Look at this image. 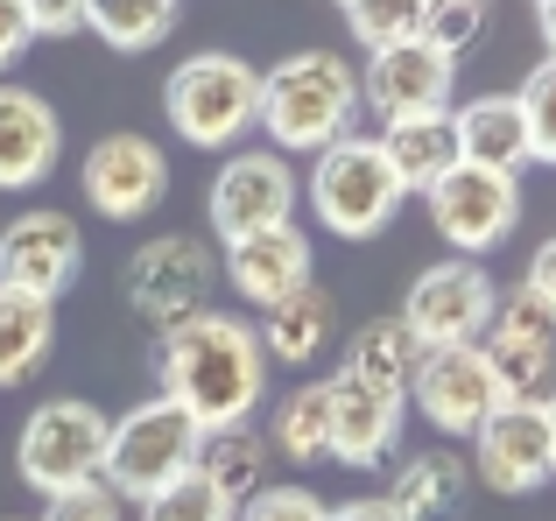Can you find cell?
<instances>
[{"mask_svg": "<svg viewBox=\"0 0 556 521\" xmlns=\"http://www.w3.org/2000/svg\"><path fill=\"white\" fill-rule=\"evenodd\" d=\"M163 395L198 430L254 423V402L268 395V345L247 317L198 310L163 339Z\"/></svg>", "mask_w": 556, "mask_h": 521, "instance_id": "cell-1", "label": "cell"}, {"mask_svg": "<svg viewBox=\"0 0 556 521\" xmlns=\"http://www.w3.org/2000/svg\"><path fill=\"white\" fill-rule=\"evenodd\" d=\"M359 120V71L339 50H296L261 78V120L275 155H325Z\"/></svg>", "mask_w": 556, "mask_h": 521, "instance_id": "cell-2", "label": "cell"}, {"mask_svg": "<svg viewBox=\"0 0 556 521\" xmlns=\"http://www.w3.org/2000/svg\"><path fill=\"white\" fill-rule=\"evenodd\" d=\"M163 113L190 149H232L261 120V71L232 50H198L169 71Z\"/></svg>", "mask_w": 556, "mask_h": 521, "instance_id": "cell-3", "label": "cell"}, {"mask_svg": "<svg viewBox=\"0 0 556 521\" xmlns=\"http://www.w3.org/2000/svg\"><path fill=\"white\" fill-rule=\"evenodd\" d=\"M303 198H311L317 226L339 240H374L394 226V212H402V183H394L388 155H380L374 135H345L331 141L325 155L311 163V177H303Z\"/></svg>", "mask_w": 556, "mask_h": 521, "instance_id": "cell-4", "label": "cell"}, {"mask_svg": "<svg viewBox=\"0 0 556 521\" xmlns=\"http://www.w3.org/2000/svg\"><path fill=\"white\" fill-rule=\"evenodd\" d=\"M106 437H113V416L99 402H78V395H56V402H36L14 437V472L36 486L42 500L71 494V486H92L106 472Z\"/></svg>", "mask_w": 556, "mask_h": 521, "instance_id": "cell-5", "label": "cell"}, {"mask_svg": "<svg viewBox=\"0 0 556 521\" xmlns=\"http://www.w3.org/2000/svg\"><path fill=\"white\" fill-rule=\"evenodd\" d=\"M198 444H204V430L190 423V416H184L169 395L135 402L127 416H113V437H106V472H99V480H106L121 500H135V508H141V500H149V494H163L169 480L198 472Z\"/></svg>", "mask_w": 556, "mask_h": 521, "instance_id": "cell-6", "label": "cell"}, {"mask_svg": "<svg viewBox=\"0 0 556 521\" xmlns=\"http://www.w3.org/2000/svg\"><path fill=\"white\" fill-rule=\"evenodd\" d=\"M121 289H127V310L169 339V331L190 325L198 310H212V303H204V289H212V247H204L198 233H155L127 254Z\"/></svg>", "mask_w": 556, "mask_h": 521, "instance_id": "cell-7", "label": "cell"}, {"mask_svg": "<svg viewBox=\"0 0 556 521\" xmlns=\"http://www.w3.org/2000/svg\"><path fill=\"white\" fill-rule=\"evenodd\" d=\"M493 275L479 268V260L451 254L437 260V268H422L416 282H408V303L394 317L408 325V339L422 345V353H437V345H479L493 325Z\"/></svg>", "mask_w": 556, "mask_h": 521, "instance_id": "cell-8", "label": "cell"}, {"mask_svg": "<svg viewBox=\"0 0 556 521\" xmlns=\"http://www.w3.org/2000/svg\"><path fill=\"white\" fill-rule=\"evenodd\" d=\"M296 169H289V155L275 149H240L226 169L212 177V198H204V212H212V233L226 240H254L268 233V226H296Z\"/></svg>", "mask_w": 556, "mask_h": 521, "instance_id": "cell-9", "label": "cell"}, {"mask_svg": "<svg viewBox=\"0 0 556 521\" xmlns=\"http://www.w3.org/2000/svg\"><path fill=\"white\" fill-rule=\"evenodd\" d=\"M422 205H430V226L451 240V247H458L465 260H479V254H493L521 226V177L458 163L430 198H422Z\"/></svg>", "mask_w": 556, "mask_h": 521, "instance_id": "cell-10", "label": "cell"}, {"mask_svg": "<svg viewBox=\"0 0 556 521\" xmlns=\"http://www.w3.org/2000/svg\"><path fill=\"white\" fill-rule=\"evenodd\" d=\"M451 92H458V56L430 50L422 36L374 50L359 64V106H374L380 127L416 120V113H451Z\"/></svg>", "mask_w": 556, "mask_h": 521, "instance_id": "cell-11", "label": "cell"}, {"mask_svg": "<svg viewBox=\"0 0 556 521\" xmlns=\"http://www.w3.org/2000/svg\"><path fill=\"white\" fill-rule=\"evenodd\" d=\"M556 472V444H549V416L543 402H501L486 423L472 430V480L493 494L521 500Z\"/></svg>", "mask_w": 556, "mask_h": 521, "instance_id": "cell-12", "label": "cell"}, {"mask_svg": "<svg viewBox=\"0 0 556 521\" xmlns=\"http://www.w3.org/2000/svg\"><path fill=\"white\" fill-rule=\"evenodd\" d=\"M408 402L422 409L430 430H444V437H472V430L501 409V387H493V367H486L479 345H437V353L416 359Z\"/></svg>", "mask_w": 556, "mask_h": 521, "instance_id": "cell-13", "label": "cell"}, {"mask_svg": "<svg viewBox=\"0 0 556 521\" xmlns=\"http://www.w3.org/2000/svg\"><path fill=\"white\" fill-rule=\"evenodd\" d=\"M78 183H85V198H92L99 219L135 226L169 198V155L155 149L149 135H99Z\"/></svg>", "mask_w": 556, "mask_h": 521, "instance_id": "cell-14", "label": "cell"}, {"mask_svg": "<svg viewBox=\"0 0 556 521\" xmlns=\"http://www.w3.org/2000/svg\"><path fill=\"white\" fill-rule=\"evenodd\" d=\"M85 268V233L71 212H22V219L0 233V289H22V296L56 303Z\"/></svg>", "mask_w": 556, "mask_h": 521, "instance_id": "cell-15", "label": "cell"}, {"mask_svg": "<svg viewBox=\"0 0 556 521\" xmlns=\"http://www.w3.org/2000/svg\"><path fill=\"white\" fill-rule=\"evenodd\" d=\"M64 155V120L42 92L28 85H0V191H28L42 183Z\"/></svg>", "mask_w": 556, "mask_h": 521, "instance_id": "cell-16", "label": "cell"}, {"mask_svg": "<svg viewBox=\"0 0 556 521\" xmlns=\"http://www.w3.org/2000/svg\"><path fill=\"white\" fill-rule=\"evenodd\" d=\"M226 282L240 289L254 310H275L282 296L311 289V240H303L296 226H268V233H254V240H232Z\"/></svg>", "mask_w": 556, "mask_h": 521, "instance_id": "cell-17", "label": "cell"}, {"mask_svg": "<svg viewBox=\"0 0 556 521\" xmlns=\"http://www.w3.org/2000/svg\"><path fill=\"white\" fill-rule=\"evenodd\" d=\"M402 409L408 402L374 395V387L331 373V458H339V466H359V472L380 466V458L402 444Z\"/></svg>", "mask_w": 556, "mask_h": 521, "instance_id": "cell-18", "label": "cell"}, {"mask_svg": "<svg viewBox=\"0 0 556 521\" xmlns=\"http://www.w3.org/2000/svg\"><path fill=\"white\" fill-rule=\"evenodd\" d=\"M451 127H458V155L472 169H507V177H521V169L535 163V155H529V120H521L515 92L465 99V106L451 113Z\"/></svg>", "mask_w": 556, "mask_h": 521, "instance_id": "cell-19", "label": "cell"}, {"mask_svg": "<svg viewBox=\"0 0 556 521\" xmlns=\"http://www.w3.org/2000/svg\"><path fill=\"white\" fill-rule=\"evenodd\" d=\"M394 508V521H465V500H472V466L458 452H416L394 486L380 494Z\"/></svg>", "mask_w": 556, "mask_h": 521, "instance_id": "cell-20", "label": "cell"}, {"mask_svg": "<svg viewBox=\"0 0 556 521\" xmlns=\"http://www.w3.org/2000/svg\"><path fill=\"white\" fill-rule=\"evenodd\" d=\"M380 155H388L394 183H402V191H422V198H430L437 183H444L451 169L465 163V155H458V127H451V113H416V120L380 127Z\"/></svg>", "mask_w": 556, "mask_h": 521, "instance_id": "cell-21", "label": "cell"}, {"mask_svg": "<svg viewBox=\"0 0 556 521\" xmlns=\"http://www.w3.org/2000/svg\"><path fill=\"white\" fill-rule=\"evenodd\" d=\"M416 359H422V345L408 339L402 317H367V325L353 331V345H345V367L339 373H345V381H359V387H374V395L408 402Z\"/></svg>", "mask_w": 556, "mask_h": 521, "instance_id": "cell-22", "label": "cell"}, {"mask_svg": "<svg viewBox=\"0 0 556 521\" xmlns=\"http://www.w3.org/2000/svg\"><path fill=\"white\" fill-rule=\"evenodd\" d=\"M261 345H268V359H282V367H311L317 353L331 345V331H339V303L325 296V289H296V296H282L275 310H261Z\"/></svg>", "mask_w": 556, "mask_h": 521, "instance_id": "cell-23", "label": "cell"}, {"mask_svg": "<svg viewBox=\"0 0 556 521\" xmlns=\"http://www.w3.org/2000/svg\"><path fill=\"white\" fill-rule=\"evenodd\" d=\"M56 345V303L0 289V387H22Z\"/></svg>", "mask_w": 556, "mask_h": 521, "instance_id": "cell-24", "label": "cell"}, {"mask_svg": "<svg viewBox=\"0 0 556 521\" xmlns=\"http://www.w3.org/2000/svg\"><path fill=\"white\" fill-rule=\"evenodd\" d=\"M198 472L232 500V508H240V500H254L261 486H268V437H261L254 423L204 430V444H198Z\"/></svg>", "mask_w": 556, "mask_h": 521, "instance_id": "cell-25", "label": "cell"}, {"mask_svg": "<svg viewBox=\"0 0 556 521\" xmlns=\"http://www.w3.org/2000/svg\"><path fill=\"white\" fill-rule=\"evenodd\" d=\"M268 444L282 458H296V466H325L331 458V381H303L296 395L275 402Z\"/></svg>", "mask_w": 556, "mask_h": 521, "instance_id": "cell-26", "label": "cell"}, {"mask_svg": "<svg viewBox=\"0 0 556 521\" xmlns=\"http://www.w3.org/2000/svg\"><path fill=\"white\" fill-rule=\"evenodd\" d=\"M85 28H92L106 50H155V42H169V28H177V0H92L85 8Z\"/></svg>", "mask_w": 556, "mask_h": 521, "instance_id": "cell-27", "label": "cell"}, {"mask_svg": "<svg viewBox=\"0 0 556 521\" xmlns=\"http://www.w3.org/2000/svg\"><path fill=\"white\" fill-rule=\"evenodd\" d=\"M493 367V387L501 402H543L556 387V345H507V339H486L479 345Z\"/></svg>", "mask_w": 556, "mask_h": 521, "instance_id": "cell-28", "label": "cell"}, {"mask_svg": "<svg viewBox=\"0 0 556 521\" xmlns=\"http://www.w3.org/2000/svg\"><path fill=\"white\" fill-rule=\"evenodd\" d=\"M422 14H430V0H353L345 22H353V36L367 42V56H374V50H394V42H416Z\"/></svg>", "mask_w": 556, "mask_h": 521, "instance_id": "cell-29", "label": "cell"}, {"mask_svg": "<svg viewBox=\"0 0 556 521\" xmlns=\"http://www.w3.org/2000/svg\"><path fill=\"white\" fill-rule=\"evenodd\" d=\"M232 514L240 508H232L204 472H184V480H169L163 494L141 500V521H232Z\"/></svg>", "mask_w": 556, "mask_h": 521, "instance_id": "cell-30", "label": "cell"}, {"mask_svg": "<svg viewBox=\"0 0 556 521\" xmlns=\"http://www.w3.org/2000/svg\"><path fill=\"white\" fill-rule=\"evenodd\" d=\"M486 14H493V0H430V14H422V42L444 50V56H458V50L479 42Z\"/></svg>", "mask_w": 556, "mask_h": 521, "instance_id": "cell-31", "label": "cell"}, {"mask_svg": "<svg viewBox=\"0 0 556 521\" xmlns=\"http://www.w3.org/2000/svg\"><path fill=\"white\" fill-rule=\"evenodd\" d=\"M521 120H529V155L535 163H556V56L529 71V85H521Z\"/></svg>", "mask_w": 556, "mask_h": 521, "instance_id": "cell-32", "label": "cell"}, {"mask_svg": "<svg viewBox=\"0 0 556 521\" xmlns=\"http://www.w3.org/2000/svg\"><path fill=\"white\" fill-rule=\"evenodd\" d=\"M486 339H507V345H556V317L529 296V289H507V296L493 303Z\"/></svg>", "mask_w": 556, "mask_h": 521, "instance_id": "cell-33", "label": "cell"}, {"mask_svg": "<svg viewBox=\"0 0 556 521\" xmlns=\"http://www.w3.org/2000/svg\"><path fill=\"white\" fill-rule=\"evenodd\" d=\"M232 521H325V500L311 486H261L254 500H240Z\"/></svg>", "mask_w": 556, "mask_h": 521, "instance_id": "cell-34", "label": "cell"}, {"mask_svg": "<svg viewBox=\"0 0 556 521\" xmlns=\"http://www.w3.org/2000/svg\"><path fill=\"white\" fill-rule=\"evenodd\" d=\"M42 521H127V500L113 494L106 480H92V486H71V494H56L50 508H42Z\"/></svg>", "mask_w": 556, "mask_h": 521, "instance_id": "cell-35", "label": "cell"}, {"mask_svg": "<svg viewBox=\"0 0 556 521\" xmlns=\"http://www.w3.org/2000/svg\"><path fill=\"white\" fill-rule=\"evenodd\" d=\"M22 8H28V22H36V36H78L92 0H22Z\"/></svg>", "mask_w": 556, "mask_h": 521, "instance_id": "cell-36", "label": "cell"}, {"mask_svg": "<svg viewBox=\"0 0 556 521\" xmlns=\"http://www.w3.org/2000/svg\"><path fill=\"white\" fill-rule=\"evenodd\" d=\"M28 42H36V22H28V8H22V0H0V71L22 64Z\"/></svg>", "mask_w": 556, "mask_h": 521, "instance_id": "cell-37", "label": "cell"}, {"mask_svg": "<svg viewBox=\"0 0 556 521\" xmlns=\"http://www.w3.org/2000/svg\"><path fill=\"white\" fill-rule=\"evenodd\" d=\"M521 289H529V296H535V303H543V310L556 317V233H549L543 247L529 254V282H521Z\"/></svg>", "mask_w": 556, "mask_h": 521, "instance_id": "cell-38", "label": "cell"}, {"mask_svg": "<svg viewBox=\"0 0 556 521\" xmlns=\"http://www.w3.org/2000/svg\"><path fill=\"white\" fill-rule=\"evenodd\" d=\"M325 521H394V508H388V500H374V494H359V500L325 508Z\"/></svg>", "mask_w": 556, "mask_h": 521, "instance_id": "cell-39", "label": "cell"}, {"mask_svg": "<svg viewBox=\"0 0 556 521\" xmlns=\"http://www.w3.org/2000/svg\"><path fill=\"white\" fill-rule=\"evenodd\" d=\"M535 22H543V42H549V56H556V0H549V8H535Z\"/></svg>", "mask_w": 556, "mask_h": 521, "instance_id": "cell-40", "label": "cell"}, {"mask_svg": "<svg viewBox=\"0 0 556 521\" xmlns=\"http://www.w3.org/2000/svg\"><path fill=\"white\" fill-rule=\"evenodd\" d=\"M543 416H549V444H556V387H549V402H543Z\"/></svg>", "mask_w": 556, "mask_h": 521, "instance_id": "cell-41", "label": "cell"}, {"mask_svg": "<svg viewBox=\"0 0 556 521\" xmlns=\"http://www.w3.org/2000/svg\"><path fill=\"white\" fill-rule=\"evenodd\" d=\"M535 8H549V0H535Z\"/></svg>", "mask_w": 556, "mask_h": 521, "instance_id": "cell-42", "label": "cell"}, {"mask_svg": "<svg viewBox=\"0 0 556 521\" xmlns=\"http://www.w3.org/2000/svg\"><path fill=\"white\" fill-rule=\"evenodd\" d=\"M339 8H353V0H339Z\"/></svg>", "mask_w": 556, "mask_h": 521, "instance_id": "cell-43", "label": "cell"}]
</instances>
